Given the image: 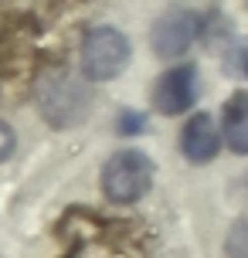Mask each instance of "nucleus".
Instances as JSON below:
<instances>
[{"label":"nucleus","mask_w":248,"mask_h":258,"mask_svg":"<svg viewBox=\"0 0 248 258\" xmlns=\"http://www.w3.org/2000/svg\"><path fill=\"white\" fill-rule=\"evenodd\" d=\"M228 68H231L235 75L248 78V38L238 41L235 48H231V54H228Z\"/></svg>","instance_id":"nucleus-10"},{"label":"nucleus","mask_w":248,"mask_h":258,"mask_svg":"<svg viewBox=\"0 0 248 258\" xmlns=\"http://www.w3.org/2000/svg\"><path fill=\"white\" fill-rule=\"evenodd\" d=\"M143 126H146L143 112H133V109H126V112H119V122H116V129L122 133V136H136V133H143Z\"/></svg>","instance_id":"nucleus-9"},{"label":"nucleus","mask_w":248,"mask_h":258,"mask_svg":"<svg viewBox=\"0 0 248 258\" xmlns=\"http://www.w3.org/2000/svg\"><path fill=\"white\" fill-rule=\"evenodd\" d=\"M14 146H17V136H14V129L0 119V163L7 160V156L14 153Z\"/></svg>","instance_id":"nucleus-11"},{"label":"nucleus","mask_w":248,"mask_h":258,"mask_svg":"<svg viewBox=\"0 0 248 258\" xmlns=\"http://www.w3.org/2000/svg\"><path fill=\"white\" fill-rule=\"evenodd\" d=\"M197 34H201V17L187 7H170L157 17V24L150 31V44H153L157 58L173 61V58L187 54V48L197 41Z\"/></svg>","instance_id":"nucleus-4"},{"label":"nucleus","mask_w":248,"mask_h":258,"mask_svg":"<svg viewBox=\"0 0 248 258\" xmlns=\"http://www.w3.org/2000/svg\"><path fill=\"white\" fill-rule=\"evenodd\" d=\"M224 251H228V258H248V218L231 224L228 241H224Z\"/></svg>","instance_id":"nucleus-8"},{"label":"nucleus","mask_w":248,"mask_h":258,"mask_svg":"<svg viewBox=\"0 0 248 258\" xmlns=\"http://www.w3.org/2000/svg\"><path fill=\"white\" fill-rule=\"evenodd\" d=\"M130 64V41L116 27H92L82 38V75L89 82H109Z\"/></svg>","instance_id":"nucleus-3"},{"label":"nucleus","mask_w":248,"mask_h":258,"mask_svg":"<svg viewBox=\"0 0 248 258\" xmlns=\"http://www.w3.org/2000/svg\"><path fill=\"white\" fill-rule=\"evenodd\" d=\"M197 99V68L194 64H177L163 72L153 89V105H157L163 116H180L187 112Z\"/></svg>","instance_id":"nucleus-5"},{"label":"nucleus","mask_w":248,"mask_h":258,"mask_svg":"<svg viewBox=\"0 0 248 258\" xmlns=\"http://www.w3.org/2000/svg\"><path fill=\"white\" fill-rule=\"evenodd\" d=\"M153 183V163L143 150H119L102 167V194L112 204H136Z\"/></svg>","instance_id":"nucleus-2"},{"label":"nucleus","mask_w":248,"mask_h":258,"mask_svg":"<svg viewBox=\"0 0 248 258\" xmlns=\"http://www.w3.org/2000/svg\"><path fill=\"white\" fill-rule=\"evenodd\" d=\"M34 102H38L41 116L54 129H72L75 122L89 116L92 105L89 78L75 75L68 68H51L34 82Z\"/></svg>","instance_id":"nucleus-1"},{"label":"nucleus","mask_w":248,"mask_h":258,"mask_svg":"<svg viewBox=\"0 0 248 258\" xmlns=\"http://www.w3.org/2000/svg\"><path fill=\"white\" fill-rule=\"evenodd\" d=\"M221 133L231 153L248 156V92H235L224 102V116H221Z\"/></svg>","instance_id":"nucleus-7"},{"label":"nucleus","mask_w":248,"mask_h":258,"mask_svg":"<svg viewBox=\"0 0 248 258\" xmlns=\"http://www.w3.org/2000/svg\"><path fill=\"white\" fill-rule=\"evenodd\" d=\"M221 129L214 126V119L208 112H197L187 119V126L180 133V150L191 163H211L218 150H221Z\"/></svg>","instance_id":"nucleus-6"}]
</instances>
